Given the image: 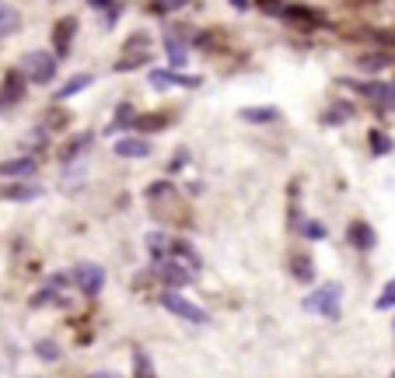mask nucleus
<instances>
[{"label": "nucleus", "instance_id": "25", "mask_svg": "<svg viewBox=\"0 0 395 378\" xmlns=\"http://www.w3.org/2000/svg\"><path fill=\"white\" fill-rule=\"evenodd\" d=\"M367 140H371V151H374V154H389V151H392V137H385L381 130H371Z\"/></svg>", "mask_w": 395, "mask_h": 378}, {"label": "nucleus", "instance_id": "6", "mask_svg": "<svg viewBox=\"0 0 395 378\" xmlns=\"http://www.w3.org/2000/svg\"><path fill=\"white\" fill-rule=\"evenodd\" d=\"M74 280H78L84 298H95V294L105 288V270H102L98 263H80L78 270H74Z\"/></svg>", "mask_w": 395, "mask_h": 378}, {"label": "nucleus", "instance_id": "30", "mask_svg": "<svg viewBox=\"0 0 395 378\" xmlns=\"http://www.w3.org/2000/svg\"><path fill=\"white\" fill-rule=\"evenodd\" d=\"M140 63H147V53H133V56L119 60V63H116V70H133V67H140Z\"/></svg>", "mask_w": 395, "mask_h": 378}, {"label": "nucleus", "instance_id": "28", "mask_svg": "<svg viewBox=\"0 0 395 378\" xmlns=\"http://www.w3.org/2000/svg\"><path fill=\"white\" fill-rule=\"evenodd\" d=\"M36 354H39L42 361H56V357H60V347H56L53 340H39V343H36Z\"/></svg>", "mask_w": 395, "mask_h": 378}, {"label": "nucleus", "instance_id": "11", "mask_svg": "<svg viewBox=\"0 0 395 378\" xmlns=\"http://www.w3.org/2000/svg\"><path fill=\"white\" fill-rule=\"evenodd\" d=\"M21 95H25V78H21L18 70H11V74L4 78V88H0V109L21 102Z\"/></svg>", "mask_w": 395, "mask_h": 378}, {"label": "nucleus", "instance_id": "16", "mask_svg": "<svg viewBox=\"0 0 395 378\" xmlns=\"http://www.w3.org/2000/svg\"><path fill=\"white\" fill-rule=\"evenodd\" d=\"M91 144H95V137H91V133H80L78 140H70V144L63 147V154H60V158H63V165H74V162H78Z\"/></svg>", "mask_w": 395, "mask_h": 378}, {"label": "nucleus", "instance_id": "19", "mask_svg": "<svg viewBox=\"0 0 395 378\" xmlns=\"http://www.w3.org/2000/svg\"><path fill=\"white\" fill-rule=\"evenodd\" d=\"M133 123H137V116H133V105H119L116 116H112V123H109V130H105V133L112 137V133H122L126 126L133 130Z\"/></svg>", "mask_w": 395, "mask_h": 378}, {"label": "nucleus", "instance_id": "24", "mask_svg": "<svg viewBox=\"0 0 395 378\" xmlns=\"http://www.w3.org/2000/svg\"><path fill=\"white\" fill-rule=\"evenodd\" d=\"M133 378H158V375H154L151 357H147L144 350H137V354H133Z\"/></svg>", "mask_w": 395, "mask_h": 378}, {"label": "nucleus", "instance_id": "12", "mask_svg": "<svg viewBox=\"0 0 395 378\" xmlns=\"http://www.w3.org/2000/svg\"><path fill=\"white\" fill-rule=\"evenodd\" d=\"M42 189L39 186H28V182H14V186H4L0 189V200H11V204H28V200H39Z\"/></svg>", "mask_w": 395, "mask_h": 378}, {"label": "nucleus", "instance_id": "22", "mask_svg": "<svg viewBox=\"0 0 395 378\" xmlns=\"http://www.w3.org/2000/svg\"><path fill=\"white\" fill-rule=\"evenodd\" d=\"M392 63V53H364V56H357V67L360 70H381V67H389Z\"/></svg>", "mask_w": 395, "mask_h": 378}, {"label": "nucleus", "instance_id": "10", "mask_svg": "<svg viewBox=\"0 0 395 378\" xmlns=\"http://www.w3.org/2000/svg\"><path fill=\"white\" fill-rule=\"evenodd\" d=\"M112 151H116L119 158H147V154L154 151V144L144 140V137H126V140H116V144H112Z\"/></svg>", "mask_w": 395, "mask_h": 378}, {"label": "nucleus", "instance_id": "34", "mask_svg": "<svg viewBox=\"0 0 395 378\" xmlns=\"http://www.w3.org/2000/svg\"><path fill=\"white\" fill-rule=\"evenodd\" d=\"M88 378H122V375H116V372H95V375H88Z\"/></svg>", "mask_w": 395, "mask_h": 378}, {"label": "nucleus", "instance_id": "18", "mask_svg": "<svg viewBox=\"0 0 395 378\" xmlns=\"http://www.w3.org/2000/svg\"><path fill=\"white\" fill-rule=\"evenodd\" d=\"M18 25H21V14H18V7H11V4H0V39H4V36H11V32H18Z\"/></svg>", "mask_w": 395, "mask_h": 378}, {"label": "nucleus", "instance_id": "7", "mask_svg": "<svg viewBox=\"0 0 395 378\" xmlns=\"http://www.w3.org/2000/svg\"><path fill=\"white\" fill-rule=\"evenodd\" d=\"M151 84H154V88H175V84H179V88H189V91H193V88L203 84V78L175 74V70H151Z\"/></svg>", "mask_w": 395, "mask_h": 378}, {"label": "nucleus", "instance_id": "29", "mask_svg": "<svg viewBox=\"0 0 395 378\" xmlns=\"http://www.w3.org/2000/svg\"><path fill=\"white\" fill-rule=\"evenodd\" d=\"M91 11L105 14V18H109V25H112V21H116L119 14H122V4H91Z\"/></svg>", "mask_w": 395, "mask_h": 378}, {"label": "nucleus", "instance_id": "17", "mask_svg": "<svg viewBox=\"0 0 395 378\" xmlns=\"http://www.w3.org/2000/svg\"><path fill=\"white\" fill-rule=\"evenodd\" d=\"M290 273H294V280L308 284V280H315V263H312L308 256H294V259H290Z\"/></svg>", "mask_w": 395, "mask_h": 378}, {"label": "nucleus", "instance_id": "31", "mask_svg": "<svg viewBox=\"0 0 395 378\" xmlns=\"http://www.w3.org/2000/svg\"><path fill=\"white\" fill-rule=\"evenodd\" d=\"M301 231H305V235H308V238H325V228H322V224H318V221H308V224H301Z\"/></svg>", "mask_w": 395, "mask_h": 378}, {"label": "nucleus", "instance_id": "26", "mask_svg": "<svg viewBox=\"0 0 395 378\" xmlns=\"http://www.w3.org/2000/svg\"><path fill=\"white\" fill-rule=\"evenodd\" d=\"M392 305H395V280H389V284L381 288V294H378L374 308H378V312H392Z\"/></svg>", "mask_w": 395, "mask_h": 378}, {"label": "nucleus", "instance_id": "32", "mask_svg": "<svg viewBox=\"0 0 395 378\" xmlns=\"http://www.w3.org/2000/svg\"><path fill=\"white\" fill-rule=\"evenodd\" d=\"M164 193H172V182H151V186H147V196H151V200H158Z\"/></svg>", "mask_w": 395, "mask_h": 378}, {"label": "nucleus", "instance_id": "4", "mask_svg": "<svg viewBox=\"0 0 395 378\" xmlns=\"http://www.w3.org/2000/svg\"><path fill=\"white\" fill-rule=\"evenodd\" d=\"M161 305H164L172 315H179V319H186V322H193V326H206V322H210L206 308L193 305L189 298H182L179 291H164V294H161Z\"/></svg>", "mask_w": 395, "mask_h": 378}, {"label": "nucleus", "instance_id": "8", "mask_svg": "<svg viewBox=\"0 0 395 378\" xmlns=\"http://www.w3.org/2000/svg\"><path fill=\"white\" fill-rule=\"evenodd\" d=\"M74 36H78V21H74V18H63V21H56V28H53V46H56V60H63V56H67V49H70Z\"/></svg>", "mask_w": 395, "mask_h": 378}, {"label": "nucleus", "instance_id": "21", "mask_svg": "<svg viewBox=\"0 0 395 378\" xmlns=\"http://www.w3.org/2000/svg\"><path fill=\"white\" fill-rule=\"evenodd\" d=\"M161 126H168V116H137V123H133V130L140 133V137H147V133H158Z\"/></svg>", "mask_w": 395, "mask_h": 378}, {"label": "nucleus", "instance_id": "35", "mask_svg": "<svg viewBox=\"0 0 395 378\" xmlns=\"http://www.w3.org/2000/svg\"><path fill=\"white\" fill-rule=\"evenodd\" d=\"M392 378H395V372H392Z\"/></svg>", "mask_w": 395, "mask_h": 378}, {"label": "nucleus", "instance_id": "5", "mask_svg": "<svg viewBox=\"0 0 395 378\" xmlns=\"http://www.w3.org/2000/svg\"><path fill=\"white\" fill-rule=\"evenodd\" d=\"M343 84L357 88L367 102H374V109H378V112H392V109H395V84H389V81H371V84L343 81Z\"/></svg>", "mask_w": 395, "mask_h": 378}, {"label": "nucleus", "instance_id": "20", "mask_svg": "<svg viewBox=\"0 0 395 378\" xmlns=\"http://www.w3.org/2000/svg\"><path fill=\"white\" fill-rule=\"evenodd\" d=\"M280 116V109L273 105H259V109H241V120L245 123H273Z\"/></svg>", "mask_w": 395, "mask_h": 378}, {"label": "nucleus", "instance_id": "23", "mask_svg": "<svg viewBox=\"0 0 395 378\" xmlns=\"http://www.w3.org/2000/svg\"><path fill=\"white\" fill-rule=\"evenodd\" d=\"M91 81H95L91 74H74L70 81L56 91V98H70V95H78V91H84V88H91Z\"/></svg>", "mask_w": 395, "mask_h": 378}, {"label": "nucleus", "instance_id": "14", "mask_svg": "<svg viewBox=\"0 0 395 378\" xmlns=\"http://www.w3.org/2000/svg\"><path fill=\"white\" fill-rule=\"evenodd\" d=\"M36 158H32V154H28V158H14V162H4V165H0V175H4V179H21V175H25V179H28V175H36Z\"/></svg>", "mask_w": 395, "mask_h": 378}, {"label": "nucleus", "instance_id": "2", "mask_svg": "<svg viewBox=\"0 0 395 378\" xmlns=\"http://www.w3.org/2000/svg\"><path fill=\"white\" fill-rule=\"evenodd\" d=\"M196 270L199 266H193L189 259H179V256H168L158 266V273L168 291H182L186 284H193V280H196Z\"/></svg>", "mask_w": 395, "mask_h": 378}, {"label": "nucleus", "instance_id": "13", "mask_svg": "<svg viewBox=\"0 0 395 378\" xmlns=\"http://www.w3.org/2000/svg\"><path fill=\"white\" fill-rule=\"evenodd\" d=\"M347 235H350V242H354V249H360V252L374 249V242H378V235H374V228H371V224H364V221H354Z\"/></svg>", "mask_w": 395, "mask_h": 378}, {"label": "nucleus", "instance_id": "27", "mask_svg": "<svg viewBox=\"0 0 395 378\" xmlns=\"http://www.w3.org/2000/svg\"><path fill=\"white\" fill-rule=\"evenodd\" d=\"M322 120H325L329 126H332V123H347V120H350V105H347V102H339V105H332V112H325Z\"/></svg>", "mask_w": 395, "mask_h": 378}, {"label": "nucleus", "instance_id": "3", "mask_svg": "<svg viewBox=\"0 0 395 378\" xmlns=\"http://www.w3.org/2000/svg\"><path fill=\"white\" fill-rule=\"evenodd\" d=\"M56 53H46V49H32V53H25V63H21V70H25V78L36 84H49L56 78Z\"/></svg>", "mask_w": 395, "mask_h": 378}, {"label": "nucleus", "instance_id": "1", "mask_svg": "<svg viewBox=\"0 0 395 378\" xmlns=\"http://www.w3.org/2000/svg\"><path fill=\"white\" fill-rule=\"evenodd\" d=\"M339 298H343V288L339 284H322L318 291H312L301 308L312 312V315H325V319H339Z\"/></svg>", "mask_w": 395, "mask_h": 378}, {"label": "nucleus", "instance_id": "33", "mask_svg": "<svg viewBox=\"0 0 395 378\" xmlns=\"http://www.w3.org/2000/svg\"><path fill=\"white\" fill-rule=\"evenodd\" d=\"M172 172H179V168H186V151H182V154H179V158H175V162H172Z\"/></svg>", "mask_w": 395, "mask_h": 378}, {"label": "nucleus", "instance_id": "9", "mask_svg": "<svg viewBox=\"0 0 395 378\" xmlns=\"http://www.w3.org/2000/svg\"><path fill=\"white\" fill-rule=\"evenodd\" d=\"M164 49H168V63H172L175 70L186 67V60H189V46H186V39H182L175 28L164 32Z\"/></svg>", "mask_w": 395, "mask_h": 378}, {"label": "nucleus", "instance_id": "15", "mask_svg": "<svg viewBox=\"0 0 395 378\" xmlns=\"http://www.w3.org/2000/svg\"><path fill=\"white\" fill-rule=\"evenodd\" d=\"M172 246H175V238H168L164 231H151V235H147V249H151V256L161 259V263L172 256Z\"/></svg>", "mask_w": 395, "mask_h": 378}]
</instances>
